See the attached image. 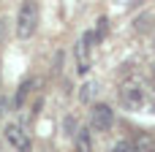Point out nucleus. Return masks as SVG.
I'll return each instance as SVG.
<instances>
[{
	"label": "nucleus",
	"mask_w": 155,
	"mask_h": 152,
	"mask_svg": "<svg viewBox=\"0 0 155 152\" xmlns=\"http://www.w3.org/2000/svg\"><path fill=\"white\" fill-rule=\"evenodd\" d=\"M35 27H38V5H35L33 0H25V3L19 5L16 24H14L16 38H22V41L33 38V35H35Z\"/></svg>",
	"instance_id": "1"
},
{
	"label": "nucleus",
	"mask_w": 155,
	"mask_h": 152,
	"mask_svg": "<svg viewBox=\"0 0 155 152\" xmlns=\"http://www.w3.org/2000/svg\"><path fill=\"white\" fill-rule=\"evenodd\" d=\"M117 98H120L123 109H128V112H139V109L147 106V90H144L139 82H125V84L120 87Z\"/></svg>",
	"instance_id": "2"
},
{
	"label": "nucleus",
	"mask_w": 155,
	"mask_h": 152,
	"mask_svg": "<svg viewBox=\"0 0 155 152\" xmlns=\"http://www.w3.org/2000/svg\"><path fill=\"white\" fill-rule=\"evenodd\" d=\"M93 41L95 33H84L76 46H74V60H76V73H87L90 71V57H93Z\"/></svg>",
	"instance_id": "3"
},
{
	"label": "nucleus",
	"mask_w": 155,
	"mask_h": 152,
	"mask_svg": "<svg viewBox=\"0 0 155 152\" xmlns=\"http://www.w3.org/2000/svg\"><path fill=\"white\" fill-rule=\"evenodd\" d=\"M112 125H114V112L106 103H95L93 112H90V128L98 131V133H106Z\"/></svg>",
	"instance_id": "4"
},
{
	"label": "nucleus",
	"mask_w": 155,
	"mask_h": 152,
	"mask_svg": "<svg viewBox=\"0 0 155 152\" xmlns=\"http://www.w3.org/2000/svg\"><path fill=\"white\" fill-rule=\"evenodd\" d=\"M5 141L16 152H30V136H27V131L19 122H8L5 125Z\"/></svg>",
	"instance_id": "5"
},
{
	"label": "nucleus",
	"mask_w": 155,
	"mask_h": 152,
	"mask_svg": "<svg viewBox=\"0 0 155 152\" xmlns=\"http://www.w3.org/2000/svg\"><path fill=\"white\" fill-rule=\"evenodd\" d=\"M74 147H76V152H93V139H90V131H87V128H79V131H76Z\"/></svg>",
	"instance_id": "6"
},
{
	"label": "nucleus",
	"mask_w": 155,
	"mask_h": 152,
	"mask_svg": "<svg viewBox=\"0 0 155 152\" xmlns=\"http://www.w3.org/2000/svg\"><path fill=\"white\" fill-rule=\"evenodd\" d=\"M131 144H134V152H155V139L150 133H139Z\"/></svg>",
	"instance_id": "7"
},
{
	"label": "nucleus",
	"mask_w": 155,
	"mask_h": 152,
	"mask_svg": "<svg viewBox=\"0 0 155 152\" xmlns=\"http://www.w3.org/2000/svg\"><path fill=\"white\" fill-rule=\"evenodd\" d=\"M93 98H95V82H84L79 87V101L82 103H93Z\"/></svg>",
	"instance_id": "8"
},
{
	"label": "nucleus",
	"mask_w": 155,
	"mask_h": 152,
	"mask_svg": "<svg viewBox=\"0 0 155 152\" xmlns=\"http://www.w3.org/2000/svg\"><path fill=\"white\" fill-rule=\"evenodd\" d=\"M30 87H33V82H22V87H19V92H16V98H14V106H22V103H25V98L30 95Z\"/></svg>",
	"instance_id": "9"
},
{
	"label": "nucleus",
	"mask_w": 155,
	"mask_h": 152,
	"mask_svg": "<svg viewBox=\"0 0 155 152\" xmlns=\"http://www.w3.org/2000/svg\"><path fill=\"white\" fill-rule=\"evenodd\" d=\"M109 152H134V144L123 139V141H117V144H114V147H112Z\"/></svg>",
	"instance_id": "10"
},
{
	"label": "nucleus",
	"mask_w": 155,
	"mask_h": 152,
	"mask_svg": "<svg viewBox=\"0 0 155 152\" xmlns=\"http://www.w3.org/2000/svg\"><path fill=\"white\" fill-rule=\"evenodd\" d=\"M95 24H98V27H95V38H101V35H104V33H106V19H104V16H101V19H98V22H95Z\"/></svg>",
	"instance_id": "11"
},
{
	"label": "nucleus",
	"mask_w": 155,
	"mask_h": 152,
	"mask_svg": "<svg viewBox=\"0 0 155 152\" xmlns=\"http://www.w3.org/2000/svg\"><path fill=\"white\" fill-rule=\"evenodd\" d=\"M0 33H3V24H0Z\"/></svg>",
	"instance_id": "12"
}]
</instances>
